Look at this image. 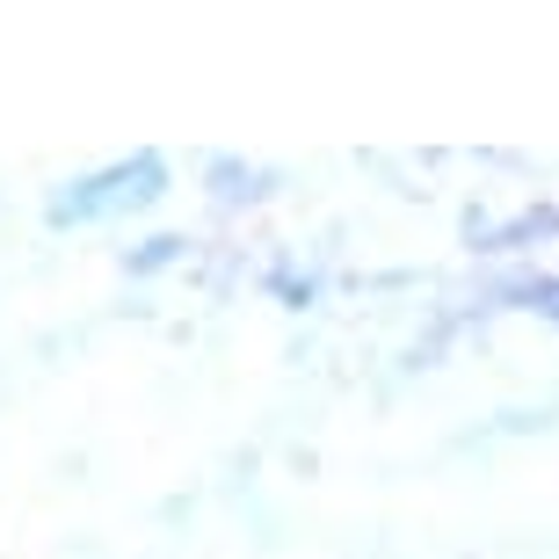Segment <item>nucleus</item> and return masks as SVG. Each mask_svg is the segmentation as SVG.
<instances>
[{"label": "nucleus", "mask_w": 559, "mask_h": 559, "mask_svg": "<svg viewBox=\"0 0 559 559\" xmlns=\"http://www.w3.org/2000/svg\"><path fill=\"white\" fill-rule=\"evenodd\" d=\"M160 189H167V160L160 153H131V160H109V167H95V175L59 182L51 204H44V218H51V226H103V218L160 204Z\"/></svg>", "instance_id": "obj_1"}, {"label": "nucleus", "mask_w": 559, "mask_h": 559, "mask_svg": "<svg viewBox=\"0 0 559 559\" xmlns=\"http://www.w3.org/2000/svg\"><path fill=\"white\" fill-rule=\"evenodd\" d=\"M175 254H182V240H175V233H153V240H145L139 254H131V270H167V262H175Z\"/></svg>", "instance_id": "obj_2"}]
</instances>
